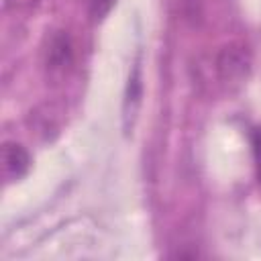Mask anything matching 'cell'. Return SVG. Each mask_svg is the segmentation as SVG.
Here are the masks:
<instances>
[{
	"label": "cell",
	"mask_w": 261,
	"mask_h": 261,
	"mask_svg": "<svg viewBox=\"0 0 261 261\" xmlns=\"http://www.w3.org/2000/svg\"><path fill=\"white\" fill-rule=\"evenodd\" d=\"M249 65H251L249 53L245 51L243 45H237V43L222 47L216 57V71H218L220 80L228 86L243 84L249 73Z\"/></svg>",
	"instance_id": "obj_1"
},
{
	"label": "cell",
	"mask_w": 261,
	"mask_h": 261,
	"mask_svg": "<svg viewBox=\"0 0 261 261\" xmlns=\"http://www.w3.org/2000/svg\"><path fill=\"white\" fill-rule=\"evenodd\" d=\"M31 167V155L20 143H4L2 147V171L6 179H20Z\"/></svg>",
	"instance_id": "obj_2"
},
{
	"label": "cell",
	"mask_w": 261,
	"mask_h": 261,
	"mask_svg": "<svg viewBox=\"0 0 261 261\" xmlns=\"http://www.w3.org/2000/svg\"><path fill=\"white\" fill-rule=\"evenodd\" d=\"M69 63H71V43L69 37L63 31H59L49 43L47 67L51 71H65Z\"/></svg>",
	"instance_id": "obj_3"
},
{
	"label": "cell",
	"mask_w": 261,
	"mask_h": 261,
	"mask_svg": "<svg viewBox=\"0 0 261 261\" xmlns=\"http://www.w3.org/2000/svg\"><path fill=\"white\" fill-rule=\"evenodd\" d=\"M139 102H141V77H139V67H135V73L128 80V92H126V100H124V106L128 112L124 116L135 114Z\"/></svg>",
	"instance_id": "obj_4"
},
{
	"label": "cell",
	"mask_w": 261,
	"mask_h": 261,
	"mask_svg": "<svg viewBox=\"0 0 261 261\" xmlns=\"http://www.w3.org/2000/svg\"><path fill=\"white\" fill-rule=\"evenodd\" d=\"M251 147H253V159H255L257 179L261 184V126H255L251 130Z\"/></svg>",
	"instance_id": "obj_5"
},
{
	"label": "cell",
	"mask_w": 261,
	"mask_h": 261,
	"mask_svg": "<svg viewBox=\"0 0 261 261\" xmlns=\"http://www.w3.org/2000/svg\"><path fill=\"white\" fill-rule=\"evenodd\" d=\"M112 6H114V0H88V8L94 18H102L104 14L110 12Z\"/></svg>",
	"instance_id": "obj_6"
},
{
	"label": "cell",
	"mask_w": 261,
	"mask_h": 261,
	"mask_svg": "<svg viewBox=\"0 0 261 261\" xmlns=\"http://www.w3.org/2000/svg\"><path fill=\"white\" fill-rule=\"evenodd\" d=\"M35 4H37V0H6V6L10 10H29Z\"/></svg>",
	"instance_id": "obj_7"
}]
</instances>
